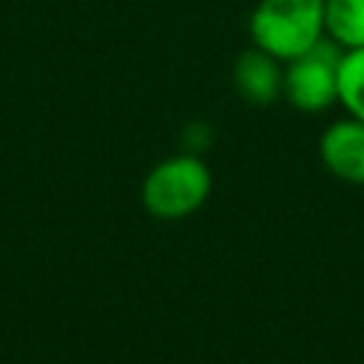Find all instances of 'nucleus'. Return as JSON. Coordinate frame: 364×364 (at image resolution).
Segmentation results:
<instances>
[{"mask_svg": "<svg viewBox=\"0 0 364 364\" xmlns=\"http://www.w3.org/2000/svg\"><path fill=\"white\" fill-rule=\"evenodd\" d=\"M253 46L287 63L324 40V0H256Z\"/></svg>", "mask_w": 364, "mask_h": 364, "instance_id": "nucleus-1", "label": "nucleus"}, {"mask_svg": "<svg viewBox=\"0 0 364 364\" xmlns=\"http://www.w3.org/2000/svg\"><path fill=\"white\" fill-rule=\"evenodd\" d=\"M213 188V173L196 154H173L156 162L142 179V205L156 219H185L196 213Z\"/></svg>", "mask_w": 364, "mask_h": 364, "instance_id": "nucleus-2", "label": "nucleus"}, {"mask_svg": "<svg viewBox=\"0 0 364 364\" xmlns=\"http://www.w3.org/2000/svg\"><path fill=\"white\" fill-rule=\"evenodd\" d=\"M338 60L341 48L324 40H318L310 51L287 60L282 97L304 114L327 111L333 102H338Z\"/></svg>", "mask_w": 364, "mask_h": 364, "instance_id": "nucleus-3", "label": "nucleus"}, {"mask_svg": "<svg viewBox=\"0 0 364 364\" xmlns=\"http://www.w3.org/2000/svg\"><path fill=\"white\" fill-rule=\"evenodd\" d=\"M318 154L336 179L364 185V119L344 117L327 125L318 139Z\"/></svg>", "mask_w": 364, "mask_h": 364, "instance_id": "nucleus-4", "label": "nucleus"}, {"mask_svg": "<svg viewBox=\"0 0 364 364\" xmlns=\"http://www.w3.org/2000/svg\"><path fill=\"white\" fill-rule=\"evenodd\" d=\"M284 63L259 46L245 48L233 63V88L247 105H270L282 97Z\"/></svg>", "mask_w": 364, "mask_h": 364, "instance_id": "nucleus-5", "label": "nucleus"}, {"mask_svg": "<svg viewBox=\"0 0 364 364\" xmlns=\"http://www.w3.org/2000/svg\"><path fill=\"white\" fill-rule=\"evenodd\" d=\"M324 34L338 48L364 46V0H324Z\"/></svg>", "mask_w": 364, "mask_h": 364, "instance_id": "nucleus-6", "label": "nucleus"}, {"mask_svg": "<svg viewBox=\"0 0 364 364\" xmlns=\"http://www.w3.org/2000/svg\"><path fill=\"white\" fill-rule=\"evenodd\" d=\"M338 102L350 117L364 119V46L341 51L338 60Z\"/></svg>", "mask_w": 364, "mask_h": 364, "instance_id": "nucleus-7", "label": "nucleus"}]
</instances>
